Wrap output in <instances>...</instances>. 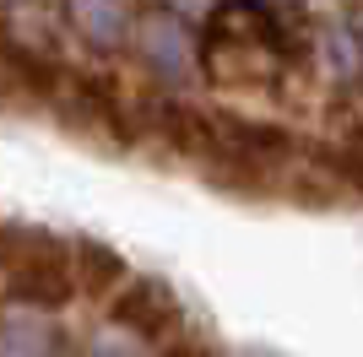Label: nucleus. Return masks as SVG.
I'll return each instance as SVG.
<instances>
[{"instance_id": "f8f14e48", "label": "nucleus", "mask_w": 363, "mask_h": 357, "mask_svg": "<svg viewBox=\"0 0 363 357\" xmlns=\"http://www.w3.org/2000/svg\"><path fill=\"white\" fill-rule=\"evenodd\" d=\"M168 11H179V16H206L217 6V0H163Z\"/></svg>"}, {"instance_id": "1a4fd4ad", "label": "nucleus", "mask_w": 363, "mask_h": 357, "mask_svg": "<svg viewBox=\"0 0 363 357\" xmlns=\"http://www.w3.org/2000/svg\"><path fill=\"white\" fill-rule=\"evenodd\" d=\"M130 282V266L114 244H98V238H76V287L87 303H108Z\"/></svg>"}, {"instance_id": "0eeeda50", "label": "nucleus", "mask_w": 363, "mask_h": 357, "mask_svg": "<svg viewBox=\"0 0 363 357\" xmlns=\"http://www.w3.org/2000/svg\"><path fill=\"white\" fill-rule=\"evenodd\" d=\"M60 6H65V22L76 28V38L87 49L114 55V49H125L136 38V6L130 0H60Z\"/></svg>"}, {"instance_id": "6e6552de", "label": "nucleus", "mask_w": 363, "mask_h": 357, "mask_svg": "<svg viewBox=\"0 0 363 357\" xmlns=\"http://www.w3.org/2000/svg\"><path fill=\"white\" fill-rule=\"evenodd\" d=\"M217 125H223V141L233 152H244V157H260V163L282 168L298 152V135L288 130V125H277V119H250V114H217Z\"/></svg>"}, {"instance_id": "7ed1b4c3", "label": "nucleus", "mask_w": 363, "mask_h": 357, "mask_svg": "<svg viewBox=\"0 0 363 357\" xmlns=\"http://www.w3.org/2000/svg\"><path fill=\"white\" fill-rule=\"evenodd\" d=\"M136 119H141V130H152L174 157H184V163H196V168L206 157H217V147H223L217 114H201V108L174 103V98H141Z\"/></svg>"}, {"instance_id": "423d86ee", "label": "nucleus", "mask_w": 363, "mask_h": 357, "mask_svg": "<svg viewBox=\"0 0 363 357\" xmlns=\"http://www.w3.org/2000/svg\"><path fill=\"white\" fill-rule=\"evenodd\" d=\"M60 87H65V71L55 60L0 33V108H33V103L55 108Z\"/></svg>"}, {"instance_id": "39448f33", "label": "nucleus", "mask_w": 363, "mask_h": 357, "mask_svg": "<svg viewBox=\"0 0 363 357\" xmlns=\"http://www.w3.org/2000/svg\"><path fill=\"white\" fill-rule=\"evenodd\" d=\"M190 16H179V11H141L136 16V55L147 60V71L152 76H163V81H196V60H201V49H196V38H190V28H184Z\"/></svg>"}, {"instance_id": "20e7f679", "label": "nucleus", "mask_w": 363, "mask_h": 357, "mask_svg": "<svg viewBox=\"0 0 363 357\" xmlns=\"http://www.w3.org/2000/svg\"><path fill=\"white\" fill-rule=\"evenodd\" d=\"M108 325L130 330L141 341H163L174 325H184V303L163 276H130L120 293L108 298Z\"/></svg>"}, {"instance_id": "f257e3e1", "label": "nucleus", "mask_w": 363, "mask_h": 357, "mask_svg": "<svg viewBox=\"0 0 363 357\" xmlns=\"http://www.w3.org/2000/svg\"><path fill=\"white\" fill-rule=\"evenodd\" d=\"M0 276H6L16 303H28L38 314L65 309L71 298H82L76 238H60L49 227H28V222H0Z\"/></svg>"}, {"instance_id": "ddd939ff", "label": "nucleus", "mask_w": 363, "mask_h": 357, "mask_svg": "<svg viewBox=\"0 0 363 357\" xmlns=\"http://www.w3.org/2000/svg\"><path fill=\"white\" fill-rule=\"evenodd\" d=\"M11 6H28V0H0V11H11Z\"/></svg>"}, {"instance_id": "9b49d317", "label": "nucleus", "mask_w": 363, "mask_h": 357, "mask_svg": "<svg viewBox=\"0 0 363 357\" xmlns=\"http://www.w3.org/2000/svg\"><path fill=\"white\" fill-rule=\"evenodd\" d=\"M49 346H60L55 341V336H38V330H28V319H22V325H16V319H6V325H0V352H49Z\"/></svg>"}, {"instance_id": "f03ea898", "label": "nucleus", "mask_w": 363, "mask_h": 357, "mask_svg": "<svg viewBox=\"0 0 363 357\" xmlns=\"http://www.w3.org/2000/svg\"><path fill=\"white\" fill-rule=\"evenodd\" d=\"M55 114H60L65 130L87 135V141H104V147H136L141 119L130 103H120V92L98 81V76H65L60 98H55Z\"/></svg>"}, {"instance_id": "9d476101", "label": "nucleus", "mask_w": 363, "mask_h": 357, "mask_svg": "<svg viewBox=\"0 0 363 357\" xmlns=\"http://www.w3.org/2000/svg\"><path fill=\"white\" fill-rule=\"evenodd\" d=\"M309 163L325 178V190H347L363 200V147H336V141H315Z\"/></svg>"}]
</instances>
